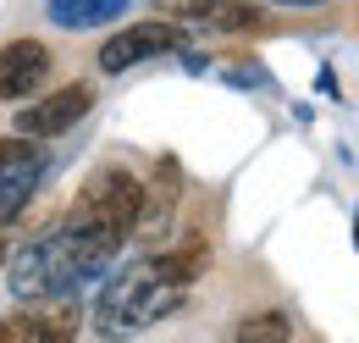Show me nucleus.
Returning a JSON list of instances; mask_svg holds the SVG:
<instances>
[{"instance_id":"1","label":"nucleus","mask_w":359,"mask_h":343,"mask_svg":"<svg viewBox=\"0 0 359 343\" xmlns=\"http://www.w3.org/2000/svg\"><path fill=\"white\" fill-rule=\"evenodd\" d=\"M138 205H144V177H133L128 167H94L78 188V200L67 205L61 227L78 233L94 255L116 260L138 227Z\"/></svg>"},{"instance_id":"2","label":"nucleus","mask_w":359,"mask_h":343,"mask_svg":"<svg viewBox=\"0 0 359 343\" xmlns=\"http://www.w3.org/2000/svg\"><path fill=\"white\" fill-rule=\"evenodd\" d=\"M188 299V288H177L161 260L144 255L133 266H122L105 288H100V304H94V332L105 343H128L138 332H149L155 321H166L177 304Z\"/></svg>"},{"instance_id":"3","label":"nucleus","mask_w":359,"mask_h":343,"mask_svg":"<svg viewBox=\"0 0 359 343\" xmlns=\"http://www.w3.org/2000/svg\"><path fill=\"white\" fill-rule=\"evenodd\" d=\"M105 266H111V260L94 255L78 233L55 227L45 238H34L28 250H17V260L6 266V283H11V294L22 304H50V299H72Z\"/></svg>"},{"instance_id":"4","label":"nucleus","mask_w":359,"mask_h":343,"mask_svg":"<svg viewBox=\"0 0 359 343\" xmlns=\"http://www.w3.org/2000/svg\"><path fill=\"white\" fill-rule=\"evenodd\" d=\"M45 167L50 161H45V144L39 138H22V133H6L0 138V227L22 216V205L34 200Z\"/></svg>"},{"instance_id":"5","label":"nucleus","mask_w":359,"mask_h":343,"mask_svg":"<svg viewBox=\"0 0 359 343\" xmlns=\"http://www.w3.org/2000/svg\"><path fill=\"white\" fill-rule=\"evenodd\" d=\"M188 34H182L172 17H149V22H128L122 34H111V39L100 44V72H128L138 61H155V56H172L182 50Z\"/></svg>"},{"instance_id":"6","label":"nucleus","mask_w":359,"mask_h":343,"mask_svg":"<svg viewBox=\"0 0 359 343\" xmlns=\"http://www.w3.org/2000/svg\"><path fill=\"white\" fill-rule=\"evenodd\" d=\"M89 111H94V84L50 89V94H34L28 105H17V133L22 138H61V133L78 128Z\"/></svg>"},{"instance_id":"7","label":"nucleus","mask_w":359,"mask_h":343,"mask_svg":"<svg viewBox=\"0 0 359 343\" xmlns=\"http://www.w3.org/2000/svg\"><path fill=\"white\" fill-rule=\"evenodd\" d=\"M50 78V50L39 39L0 44V105H28Z\"/></svg>"},{"instance_id":"8","label":"nucleus","mask_w":359,"mask_h":343,"mask_svg":"<svg viewBox=\"0 0 359 343\" xmlns=\"http://www.w3.org/2000/svg\"><path fill=\"white\" fill-rule=\"evenodd\" d=\"M177 200H182L177 161H172V155H161V167H155V183H144V205H138V227H133V238L144 244V250H161V238L172 233Z\"/></svg>"},{"instance_id":"9","label":"nucleus","mask_w":359,"mask_h":343,"mask_svg":"<svg viewBox=\"0 0 359 343\" xmlns=\"http://www.w3.org/2000/svg\"><path fill=\"white\" fill-rule=\"evenodd\" d=\"M166 11L194 28H216V34H249L266 22V11L255 0H166Z\"/></svg>"},{"instance_id":"10","label":"nucleus","mask_w":359,"mask_h":343,"mask_svg":"<svg viewBox=\"0 0 359 343\" xmlns=\"http://www.w3.org/2000/svg\"><path fill=\"white\" fill-rule=\"evenodd\" d=\"M78 304L72 299H50L39 310H22L11 316V343H72L78 338Z\"/></svg>"},{"instance_id":"11","label":"nucleus","mask_w":359,"mask_h":343,"mask_svg":"<svg viewBox=\"0 0 359 343\" xmlns=\"http://www.w3.org/2000/svg\"><path fill=\"white\" fill-rule=\"evenodd\" d=\"M128 6L133 0H45V17L55 28H105V22H116V17H128Z\"/></svg>"},{"instance_id":"12","label":"nucleus","mask_w":359,"mask_h":343,"mask_svg":"<svg viewBox=\"0 0 359 343\" xmlns=\"http://www.w3.org/2000/svg\"><path fill=\"white\" fill-rule=\"evenodd\" d=\"M287 338H293V316L287 310H249L226 332V343H287Z\"/></svg>"},{"instance_id":"13","label":"nucleus","mask_w":359,"mask_h":343,"mask_svg":"<svg viewBox=\"0 0 359 343\" xmlns=\"http://www.w3.org/2000/svg\"><path fill=\"white\" fill-rule=\"evenodd\" d=\"M276 6H326V0H276Z\"/></svg>"}]
</instances>
